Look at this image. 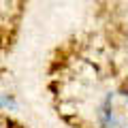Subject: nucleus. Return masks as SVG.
I'll list each match as a JSON object with an SVG mask.
<instances>
[{
	"instance_id": "1",
	"label": "nucleus",
	"mask_w": 128,
	"mask_h": 128,
	"mask_svg": "<svg viewBox=\"0 0 128 128\" xmlns=\"http://www.w3.org/2000/svg\"><path fill=\"white\" fill-rule=\"evenodd\" d=\"M98 118L102 128H128V92H109L100 105Z\"/></svg>"
}]
</instances>
